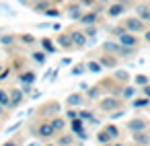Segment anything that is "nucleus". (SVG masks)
<instances>
[{"instance_id":"f257e3e1","label":"nucleus","mask_w":150,"mask_h":146,"mask_svg":"<svg viewBox=\"0 0 150 146\" xmlns=\"http://www.w3.org/2000/svg\"><path fill=\"white\" fill-rule=\"evenodd\" d=\"M101 47H103V52H109V54H113L115 58H127V56L134 54V47L121 45L119 41H105Z\"/></svg>"},{"instance_id":"f03ea898","label":"nucleus","mask_w":150,"mask_h":146,"mask_svg":"<svg viewBox=\"0 0 150 146\" xmlns=\"http://www.w3.org/2000/svg\"><path fill=\"white\" fill-rule=\"evenodd\" d=\"M101 6L97 4L95 9H91V11H84L82 13V17L78 19V25L80 27H86V25H99V21H101Z\"/></svg>"},{"instance_id":"7ed1b4c3","label":"nucleus","mask_w":150,"mask_h":146,"mask_svg":"<svg viewBox=\"0 0 150 146\" xmlns=\"http://www.w3.org/2000/svg\"><path fill=\"white\" fill-rule=\"evenodd\" d=\"M56 134H58V132L54 130V125L50 123V119L41 121V123L33 130V136H35V138H39V140H52Z\"/></svg>"},{"instance_id":"20e7f679","label":"nucleus","mask_w":150,"mask_h":146,"mask_svg":"<svg viewBox=\"0 0 150 146\" xmlns=\"http://www.w3.org/2000/svg\"><path fill=\"white\" fill-rule=\"evenodd\" d=\"M97 105H99V111L111 113V111H115V109L121 107V101H119L117 97H103V99H99Z\"/></svg>"},{"instance_id":"39448f33","label":"nucleus","mask_w":150,"mask_h":146,"mask_svg":"<svg viewBox=\"0 0 150 146\" xmlns=\"http://www.w3.org/2000/svg\"><path fill=\"white\" fill-rule=\"evenodd\" d=\"M70 37H72L74 50H84L86 43H88V37L82 33V29H72V31H70Z\"/></svg>"},{"instance_id":"423d86ee","label":"nucleus","mask_w":150,"mask_h":146,"mask_svg":"<svg viewBox=\"0 0 150 146\" xmlns=\"http://www.w3.org/2000/svg\"><path fill=\"white\" fill-rule=\"evenodd\" d=\"M84 105H86V99H84V93H80V91L70 93V95L66 97V107H76V109H80V107H84Z\"/></svg>"},{"instance_id":"0eeeda50","label":"nucleus","mask_w":150,"mask_h":146,"mask_svg":"<svg viewBox=\"0 0 150 146\" xmlns=\"http://www.w3.org/2000/svg\"><path fill=\"white\" fill-rule=\"evenodd\" d=\"M123 27L129 33H140V31H144V21L138 17H129V19H123Z\"/></svg>"},{"instance_id":"6e6552de","label":"nucleus","mask_w":150,"mask_h":146,"mask_svg":"<svg viewBox=\"0 0 150 146\" xmlns=\"http://www.w3.org/2000/svg\"><path fill=\"white\" fill-rule=\"evenodd\" d=\"M82 13H84V9H82L78 2H70V4H66V17H68L70 21H76V23H78V19L82 17Z\"/></svg>"},{"instance_id":"1a4fd4ad","label":"nucleus","mask_w":150,"mask_h":146,"mask_svg":"<svg viewBox=\"0 0 150 146\" xmlns=\"http://www.w3.org/2000/svg\"><path fill=\"white\" fill-rule=\"evenodd\" d=\"M8 95H11V105H8V109H17V107H21V105H23L25 95H23V91H21V89H11V91H8Z\"/></svg>"},{"instance_id":"9d476101","label":"nucleus","mask_w":150,"mask_h":146,"mask_svg":"<svg viewBox=\"0 0 150 146\" xmlns=\"http://www.w3.org/2000/svg\"><path fill=\"white\" fill-rule=\"evenodd\" d=\"M125 13V4L123 2H109V6H107V17L109 19H117V17H121Z\"/></svg>"},{"instance_id":"9b49d317","label":"nucleus","mask_w":150,"mask_h":146,"mask_svg":"<svg viewBox=\"0 0 150 146\" xmlns=\"http://www.w3.org/2000/svg\"><path fill=\"white\" fill-rule=\"evenodd\" d=\"M56 43L62 47V50H74V43H72V37H70V31H62L60 35H56Z\"/></svg>"},{"instance_id":"f8f14e48","label":"nucleus","mask_w":150,"mask_h":146,"mask_svg":"<svg viewBox=\"0 0 150 146\" xmlns=\"http://www.w3.org/2000/svg\"><path fill=\"white\" fill-rule=\"evenodd\" d=\"M17 80H19L21 84H25V82H31V84H35V80H37V74H35V70H33V68H29V70H21V72H17Z\"/></svg>"},{"instance_id":"ddd939ff","label":"nucleus","mask_w":150,"mask_h":146,"mask_svg":"<svg viewBox=\"0 0 150 146\" xmlns=\"http://www.w3.org/2000/svg\"><path fill=\"white\" fill-rule=\"evenodd\" d=\"M101 93H103V91H101V86H99V84H91V86L84 91L86 105H88V103H93V101H99V99H101Z\"/></svg>"},{"instance_id":"4468645a","label":"nucleus","mask_w":150,"mask_h":146,"mask_svg":"<svg viewBox=\"0 0 150 146\" xmlns=\"http://www.w3.org/2000/svg\"><path fill=\"white\" fill-rule=\"evenodd\" d=\"M117 41L121 43V45H127V47H138V37L134 35V33H129V31H125V33H121L119 37H117Z\"/></svg>"},{"instance_id":"2eb2a0df","label":"nucleus","mask_w":150,"mask_h":146,"mask_svg":"<svg viewBox=\"0 0 150 146\" xmlns=\"http://www.w3.org/2000/svg\"><path fill=\"white\" fill-rule=\"evenodd\" d=\"M39 45H41V50H43L47 56H52V54H56V52H58L56 41H54V39H50V37H41V39H39Z\"/></svg>"},{"instance_id":"dca6fc26","label":"nucleus","mask_w":150,"mask_h":146,"mask_svg":"<svg viewBox=\"0 0 150 146\" xmlns=\"http://www.w3.org/2000/svg\"><path fill=\"white\" fill-rule=\"evenodd\" d=\"M50 123L54 125V130H56L58 134L66 132V117H64V115H60V113H58V115H52V117H50Z\"/></svg>"},{"instance_id":"f3484780","label":"nucleus","mask_w":150,"mask_h":146,"mask_svg":"<svg viewBox=\"0 0 150 146\" xmlns=\"http://www.w3.org/2000/svg\"><path fill=\"white\" fill-rule=\"evenodd\" d=\"M148 128V121L142 119V117H136V119H129L127 121V130L129 132H144Z\"/></svg>"},{"instance_id":"a211bd4d","label":"nucleus","mask_w":150,"mask_h":146,"mask_svg":"<svg viewBox=\"0 0 150 146\" xmlns=\"http://www.w3.org/2000/svg\"><path fill=\"white\" fill-rule=\"evenodd\" d=\"M52 4H54L52 0H37V2H31V4H29V9H31L33 13H37V15H43Z\"/></svg>"},{"instance_id":"6ab92c4d","label":"nucleus","mask_w":150,"mask_h":146,"mask_svg":"<svg viewBox=\"0 0 150 146\" xmlns=\"http://www.w3.org/2000/svg\"><path fill=\"white\" fill-rule=\"evenodd\" d=\"M99 64L103 68H115L117 66V58L113 54H109V52H103V56L99 58Z\"/></svg>"},{"instance_id":"aec40b11","label":"nucleus","mask_w":150,"mask_h":146,"mask_svg":"<svg viewBox=\"0 0 150 146\" xmlns=\"http://www.w3.org/2000/svg\"><path fill=\"white\" fill-rule=\"evenodd\" d=\"M41 109L47 113V117H52V115H58V113L62 111V103H58V101H52V103H45Z\"/></svg>"},{"instance_id":"412c9836","label":"nucleus","mask_w":150,"mask_h":146,"mask_svg":"<svg viewBox=\"0 0 150 146\" xmlns=\"http://www.w3.org/2000/svg\"><path fill=\"white\" fill-rule=\"evenodd\" d=\"M17 43V33H0V45L2 47H11Z\"/></svg>"},{"instance_id":"4be33fe9","label":"nucleus","mask_w":150,"mask_h":146,"mask_svg":"<svg viewBox=\"0 0 150 146\" xmlns=\"http://www.w3.org/2000/svg\"><path fill=\"white\" fill-rule=\"evenodd\" d=\"M78 117H80L84 123H91V121L95 119V111H93V109H88V107L84 105V107H80V109H78Z\"/></svg>"},{"instance_id":"5701e85b","label":"nucleus","mask_w":150,"mask_h":146,"mask_svg":"<svg viewBox=\"0 0 150 146\" xmlns=\"http://www.w3.org/2000/svg\"><path fill=\"white\" fill-rule=\"evenodd\" d=\"M74 140H76L74 134H64V132H62V136L56 138V144H58V146H72Z\"/></svg>"},{"instance_id":"b1692460","label":"nucleus","mask_w":150,"mask_h":146,"mask_svg":"<svg viewBox=\"0 0 150 146\" xmlns=\"http://www.w3.org/2000/svg\"><path fill=\"white\" fill-rule=\"evenodd\" d=\"M17 41H21L23 45H35L37 43V37L33 33H19L17 35Z\"/></svg>"},{"instance_id":"393cba45","label":"nucleus","mask_w":150,"mask_h":146,"mask_svg":"<svg viewBox=\"0 0 150 146\" xmlns=\"http://www.w3.org/2000/svg\"><path fill=\"white\" fill-rule=\"evenodd\" d=\"M136 17L142 21H150V6L148 4H138L136 6Z\"/></svg>"},{"instance_id":"a878e982","label":"nucleus","mask_w":150,"mask_h":146,"mask_svg":"<svg viewBox=\"0 0 150 146\" xmlns=\"http://www.w3.org/2000/svg\"><path fill=\"white\" fill-rule=\"evenodd\" d=\"M113 80H117L119 84H125V82L129 80V72H127V70H123V68L113 70Z\"/></svg>"},{"instance_id":"bb28decb","label":"nucleus","mask_w":150,"mask_h":146,"mask_svg":"<svg viewBox=\"0 0 150 146\" xmlns=\"http://www.w3.org/2000/svg\"><path fill=\"white\" fill-rule=\"evenodd\" d=\"M105 68L99 64V60H88L86 62V72H93V74H101Z\"/></svg>"},{"instance_id":"cd10ccee","label":"nucleus","mask_w":150,"mask_h":146,"mask_svg":"<svg viewBox=\"0 0 150 146\" xmlns=\"http://www.w3.org/2000/svg\"><path fill=\"white\" fill-rule=\"evenodd\" d=\"M132 138H134V142H136V144H140V146L150 144V138H148L144 132H132Z\"/></svg>"},{"instance_id":"c85d7f7f","label":"nucleus","mask_w":150,"mask_h":146,"mask_svg":"<svg viewBox=\"0 0 150 146\" xmlns=\"http://www.w3.org/2000/svg\"><path fill=\"white\" fill-rule=\"evenodd\" d=\"M31 60H33L35 64H39V66H43L45 60H47V54H45L43 50H39V52H31Z\"/></svg>"},{"instance_id":"c756f323","label":"nucleus","mask_w":150,"mask_h":146,"mask_svg":"<svg viewBox=\"0 0 150 146\" xmlns=\"http://www.w3.org/2000/svg\"><path fill=\"white\" fill-rule=\"evenodd\" d=\"M70 130H72V134H78V132H82L86 128H84V121L80 117H74V119H70Z\"/></svg>"},{"instance_id":"7c9ffc66","label":"nucleus","mask_w":150,"mask_h":146,"mask_svg":"<svg viewBox=\"0 0 150 146\" xmlns=\"http://www.w3.org/2000/svg\"><path fill=\"white\" fill-rule=\"evenodd\" d=\"M0 105H2L4 109H8V105H11V95H8V89H2V86H0Z\"/></svg>"},{"instance_id":"2f4dec72","label":"nucleus","mask_w":150,"mask_h":146,"mask_svg":"<svg viewBox=\"0 0 150 146\" xmlns=\"http://www.w3.org/2000/svg\"><path fill=\"white\" fill-rule=\"evenodd\" d=\"M103 130L109 134V138H111V140H117V138H119V128H117L115 123H107Z\"/></svg>"},{"instance_id":"473e14b6","label":"nucleus","mask_w":150,"mask_h":146,"mask_svg":"<svg viewBox=\"0 0 150 146\" xmlns=\"http://www.w3.org/2000/svg\"><path fill=\"white\" fill-rule=\"evenodd\" d=\"M43 15H45L47 19H58V17H62V11L58 9V4H52V6L43 13Z\"/></svg>"},{"instance_id":"72a5a7b5","label":"nucleus","mask_w":150,"mask_h":146,"mask_svg":"<svg viewBox=\"0 0 150 146\" xmlns=\"http://www.w3.org/2000/svg\"><path fill=\"white\" fill-rule=\"evenodd\" d=\"M82 33L91 39V37H97L99 35V25H86V27H82Z\"/></svg>"},{"instance_id":"f704fd0d","label":"nucleus","mask_w":150,"mask_h":146,"mask_svg":"<svg viewBox=\"0 0 150 146\" xmlns=\"http://www.w3.org/2000/svg\"><path fill=\"white\" fill-rule=\"evenodd\" d=\"M150 105V99L148 97H140V99H134L132 101V107L134 109H144V107H148Z\"/></svg>"},{"instance_id":"c9c22d12","label":"nucleus","mask_w":150,"mask_h":146,"mask_svg":"<svg viewBox=\"0 0 150 146\" xmlns=\"http://www.w3.org/2000/svg\"><path fill=\"white\" fill-rule=\"evenodd\" d=\"M84 72H86V62H78V64H74V68L70 70L72 76H80V74H84Z\"/></svg>"},{"instance_id":"e433bc0d","label":"nucleus","mask_w":150,"mask_h":146,"mask_svg":"<svg viewBox=\"0 0 150 146\" xmlns=\"http://www.w3.org/2000/svg\"><path fill=\"white\" fill-rule=\"evenodd\" d=\"M134 95H136V86L125 84V86L121 89V99H134Z\"/></svg>"},{"instance_id":"4c0bfd02","label":"nucleus","mask_w":150,"mask_h":146,"mask_svg":"<svg viewBox=\"0 0 150 146\" xmlns=\"http://www.w3.org/2000/svg\"><path fill=\"white\" fill-rule=\"evenodd\" d=\"M111 142V138H109V134L105 132V130H101L99 134H97V144H101V146H105V144H109Z\"/></svg>"},{"instance_id":"58836bf2","label":"nucleus","mask_w":150,"mask_h":146,"mask_svg":"<svg viewBox=\"0 0 150 146\" xmlns=\"http://www.w3.org/2000/svg\"><path fill=\"white\" fill-rule=\"evenodd\" d=\"M11 74H13V68H11V66H2V70H0V82L8 80Z\"/></svg>"},{"instance_id":"ea45409f","label":"nucleus","mask_w":150,"mask_h":146,"mask_svg":"<svg viewBox=\"0 0 150 146\" xmlns=\"http://www.w3.org/2000/svg\"><path fill=\"white\" fill-rule=\"evenodd\" d=\"M64 117H66V119H74V117H78V109H76V107H66Z\"/></svg>"},{"instance_id":"a19ab883","label":"nucleus","mask_w":150,"mask_h":146,"mask_svg":"<svg viewBox=\"0 0 150 146\" xmlns=\"http://www.w3.org/2000/svg\"><path fill=\"white\" fill-rule=\"evenodd\" d=\"M19 89H21V91H23V95L27 97V95H31V93H33V89H35V84H31V82H25V84H21Z\"/></svg>"},{"instance_id":"79ce46f5","label":"nucleus","mask_w":150,"mask_h":146,"mask_svg":"<svg viewBox=\"0 0 150 146\" xmlns=\"http://www.w3.org/2000/svg\"><path fill=\"white\" fill-rule=\"evenodd\" d=\"M123 115H125V109H121V107H119V109H115V111H111V113H109V117H111V119H113V121H115V119H121V117H123Z\"/></svg>"},{"instance_id":"37998d69","label":"nucleus","mask_w":150,"mask_h":146,"mask_svg":"<svg viewBox=\"0 0 150 146\" xmlns=\"http://www.w3.org/2000/svg\"><path fill=\"white\" fill-rule=\"evenodd\" d=\"M78 4L82 9H95L97 6V0H78Z\"/></svg>"},{"instance_id":"c03bdc74","label":"nucleus","mask_w":150,"mask_h":146,"mask_svg":"<svg viewBox=\"0 0 150 146\" xmlns=\"http://www.w3.org/2000/svg\"><path fill=\"white\" fill-rule=\"evenodd\" d=\"M134 82H136V84H140V86H144V84H148V82H150V78H148V76H144V74H138V76L134 78Z\"/></svg>"},{"instance_id":"a18cd8bd","label":"nucleus","mask_w":150,"mask_h":146,"mask_svg":"<svg viewBox=\"0 0 150 146\" xmlns=\"http://www.w3.org/2000/svg\"><path fill=\"white\" fill-rule=\"evenodd\" d=\"M121 33H125V27H123V25H117V27L111 29V35H113V37H119Z\"/></svg>"},{"instance_id":"49530a36","label":"nucleus","mask_w":150,"mask_h":146,"mask_svg":"<svg viewBox=\"0 0 150 146\" xmlns=\"http://www.w3.org/2000/svg\"><path fill=\"white\" fill-rule=\"evenodd\" d=\"M21 125H23V121H17V123H13V125H11V128H6V130H4V134H6V136H8V134H13V132H15V130H19V128H21Z\"/></svg>"},{"instance_id":"de8ad7c7","label":"nucleus","mask_w":150,"mask_h":146,"mask_svg":"<svg viewBox=\"0 0 150 146\" xmlns=\"http://www.w3.org/2000/svg\"><path fill=\"white\" fill-rule=\"evenodd\" d=\"M88 86H91V82H86V80H80V82H78V91H80V93H84Z\"/></svg>"},{"instance_id":"09e8293b","label":"nucleus","mask_w":150,"mask_h":146,"mask_svg":"<svg viewBox=\"0 0 150 146\" xmlns=\"http://www.w3.org/2000/svg\"><path fill=\"white\" fill-rule=\"evenodd\" d=\"M0 146H21V142L19 140H6L4 144H0Z\"/></svg>"},{"instance_id":"8fccbe9b","label":"nucleus","mask_w":150,"mask_h":146,"mask_svg":"<svg viewBox=\"0 0 150 146\" xmlns=\"http://www.w3.org/2000/svg\"><path fill=\"white\" fill-rule=\"evenodd\" d=\"M35 29H52V23H50V21H47V23H37Z\"/></svg>"},{"instance_id":"3c124183","label":"nucleus","mask_w":150,"mask_h":146,"mask_svg":"<svg viewBox=\"0 0 150 146\" xmlns=\"http://www.w3.org/2000/svg\"><path fill=\"white\" fill-rule=\"evenodd\" d=\"M41 95H43L41 91H33V93H31V101H37V99H41Z\"/></svg>"},{"instance_id":"603ef678","label":"nucleus","mask_w":150,"mask_h":146,"mask_svg":"<svg viewBox=\"0 0 150 146\" xmlns=\"http://www.w3.org/2000/svg\"><path fill=\"white\" fill-rule=\"evenodd\" d=\"M70 64H72L70 58H62V60H60V66H70Z\"/></svg>"},{"instance_id":"864d4df0","label":"nucleus","mask_w":150,"mask_h":146,"mask_svg":"<svg viewBox=\"0 0 150 146\" xmlns=\"http://www.w3.org/2000/svg\"><path fill=\"white\" fill-rule=\"evenodd\" d=\"M0 9L6 11V13H13V11H11V6H8V4H4V2H0Z\"/></svg>"},{"instance_id":"5fc2aeb1","label":"nucleus","mask_w":150,"mask_h":146,"mask_svg":"<svg viewBox=\"0 0 150 146\" xmlns=\"http://www.w3.org/2000/svg\"><path fill=\"white\" fill-rule=\"evenodd\" d=\"M52 29H54V31H62V25H60V23H52Z\"/></svg>"},{"instance_id":"6e6d98bb","label":"nucleus","mask_w":150,"mask_h":146,"mask_svg":"<svg viewBox=\"0 0 150 146\" xmlns=\"http://www.w3.org/2000/svg\"><path fill=\"white\" fill-rule=\"evenodd\" d=\"M144 95L150 99V84H144Z\"/></svg>"},{"instance_id":"4d7b16f0","label":"nucleus","mask_w":150,"mask_h":146,"mask_svg":"<svg viewBox=\"0 0 150 146\" xmlns=\"http://www.w3.org/2000/svg\"><path fill=\"white\" fill-rule=\"evenodd\" d=\"M105 146H123V144H119V142H113V140H111V142H109V144H105Z\"/></svg>"},{"instance_id":"13d9d810","label":"nucleus","mask_w":150,"mask_h":146,"mask_svg":"<svg viewBox=\"0 0 150 146\" xmlns=\"http://www.w3.org/2000/svg\"><path fill=\"white\" fill-rule=\"evenodd\" d=\"M4 111H6V109H4L2 105H0V119H2V115H4Z\"/></svg>"},{"instance_id":"bf43d9fd","label":"nucleus","mask_w":150,"mask_h":146,"mask_svg":"<svg viewBox=\"0 0 150 146\" xmlns=\"http://www.w3.org/2000/svg\"><path fill=\"white\" fill-rule=\"evenodd\" d=\"M144 39H146V41H150V31H146V35H144Z\"/></svg>"},{"instance_id":"052dcab7","label":"nucleus","mask_w":150,"mask_h":146,"mask_svg":"<svg viewBox=\"0 0 150 146\" xmlns=\"http://www.w3.org/2000/svg\"><path fill=\"white\" fill-rule=\"evenodd\" d=\"M27 146H39V142H29Z\"/></svg>"},{"instance_id":"680f3d73","label":"nucleus","mask_w":150,"mask_h":146,"mask_svg":"<svg viewBox=\"0 0 150 146\" xmlns=\"http://www.w3.org/2000/svg\"><path fill=\"white\" fill-rule=\"evenodd\" d=\"M97 2H101V4H109V0H97Z\"/></svg>"},{"instance_id":"e2e57ef3","label":"nucleus","mask_w":150,"mask_h":146,"mask_svg":"<svg viewBox=\"0 0 150 146\" xmlns=\"http://www.w3.org/2000/svg\"><path fill=\"white\" fill-rule=\"evenodd\" d=\"M52 2H54V4H62V0H52Z\"/></svg>"}]
</instances>
